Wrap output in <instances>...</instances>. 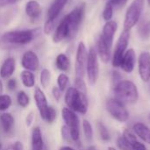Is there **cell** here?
Returning <instances> with one entry per match:
<instances>
[{
  "label": "cell",
  "instance_id": "cell-9",
  "mask_svg": "<svg viewBox=\"0 0 150 150\" xmlns=\"http://www.w3.org/2000/svg\"><path fill=\"white\" fill-rule=\"evenodd\" d=\"M85 13V4H81L76 6L69 14L66 15L69 30H70V38L74 37L77 33Z\"/></svg>",
  "mask_w": 150,
  "mask_h": 150
},
{
  "label": "cell",
  "instance_id": "cell-42",
  "mask_svg": "<svg viewBox=\"0 0 150 150\" xmlns=\"http://www.w3.org/2000/svg\"><path fill=\"white\" fill-rule=\"evenodd\" d=\"M7 88H8V90L9 91H15L16 90V88H17V81H16V79H14V78H9V80L7 81Z\"/></svg>",
  "mask_w": 150,
  "mask_h": 150
},
{
  "label": "cell",
  "instance_id": "cell-13",
  "mask_svg": "<svg viewBox=\"0 0 150 150\" xmlns=\"http://www.w3.org/2000/svg\"><path fill=\"white\" fill-rule=\"evenodd\" d=\"M68 38H70V30H69L67 18L65 16L60 21L58 26L56 27L54 31V33L53 36V41L54 43H60Z\"/></svg>",
  "mask_w": 150,
  "mask_h": 150
},
{
  "label": "cell",
  "instance_id": "cell-30",
  "mask_svg": "<svg viewBox=\"0 0 150 150\" xmlns=\"http://www.w3.org/2000/svg\"><path fill=\"white\" fill-rule=\"evenodd\" d=\"M50 81H51V73L49 71V69H43L40 74V83L42 86L43 89H47L49 84H50Z\"/></svg>",
  "mask_w": 150,
  "mask_h": 150
},
{
  "label": "cell",
  "instance_id": "cell-34",
  "mask_svg": "<svg viewBox=\"0 0 150 150\" xmlns=\"http://www.w3.org/2000/svg\"><path fill=\"white\" fill-rule=\"evenodd\" d=\"M97 126H98V133H99L101 140L104 142H109L111 139V135L107 127L105 126V124H103L102 122H98Z\"/></svg>",
  "mask_w": 150,
  "mask_h": 150
},
{
  "label": "cell",
  "instance_id": "cell-39",
  "mask_svg": "<svg viewBox=\"0 0 150 150\" xmlns=\"http://www.w3.org/2000/svg\"><path fill=\"white\" fill-rule=\"evenodd\" d=\"M61 134L62 137L63 139V141L69 142V143H72V139H71V135H70V131L69 129V127L66 125H63L61 128Z\"/></svg>",
  "mask_w": 150,
  "mask_h": 150
},
{
  "label": "cell",
  "instance_id": "cell-22",
  "mask_svg": "<svg viewBox=\"0 0 150 150\" xmlns=\"http://www.w3.org/2000/svg\"><path fill=\"white\" fill-rule=\"evenodd\" d=\"M0 124L2 127L3 131L9 134H11L13 131V127L15 125L14 117L10 112H3L0 115Z\"/></svg>",
  "mask_w": 150,
  "mask_h": 150
},
{
  "label": "cell",
  "instance_id": "cell-27",
  "mask_svg": "<svg viewBox=\"0 0 150 150\" xmlns=\"http://www.w3.org/2000/svg\"><path fill=\"white\" fill-rule=\"evenodd\" d=\"M137 32L142 40H149L150 39V19L142 22L138 26Z\"/></svg>",
  "mask_w": 150,
  "mask_h": 150
},
{
  "label": "cell",
  "instance_id": "cell-2",
  "mask_svg": "<svg viewBox=\"0 0 150 150\" xmlns=\"http://www.w3.org/2000/svg\"><path fill=\"white\" fill-rule=\"evenodd\" d=\"M115 98L124 105L135 104L139 98L138 89L134 83L129 80H121L114 87Z\"/></svg>",
  "mask_w": 150,
  "mask_h": 150
},
{
  "label": "cell",
  "instance_id": "cell-14",
  "mask_svg": "<svg viewBox=\"0 0 150 150\" xmlns=\"http://www.w3.org/2000/svg\"><path fill=\"white\" fill-rule=\"evenodd\" d=\"M117 29H118V24L114 20H110V21L105 22V24L104 25V27H103V32H102L101 37L104 40V41L111 48H112V46L113 43V39H114L115 33L117 32Z\"/></svg>",
  "mask_w": 150,
  "mask_h": 150
},
{
  "label": "cell",
  "instance_id": "cell-15",
  "mask_svg": "<svg viewBox=\"0 0 150 150\" xmlns=\"http://www.w3.org/2000/svg\"><path fill=\"white\" fill-rule=\"evenodd\" d=\"M136 63V54L135 51L133 48H129L126 51L123 59L121 61L120 68L126 73H132L134 69Z\"/></svg>",
  "mask_w": 150,
  "mask_h": 150
},
{
  "label": "cell",
  "instance_id": "cell-47",
  "mask_svg": "<svg viewBox=\"0 0 150 150\" xmlns=\"http://www.w3.org/2000/svg\"><path fill=\"white\" fill-rule=\"evenodd\" d=\"M3 91H4V85H3V82L0 79V95L3 94Z\"/></svg>",
  "mask_w": 150,
  "mask_h": 150
},
{
  "label": "cell",
  "instance_id": "cell-20",
  "mask_svg": "<svg viewBox=\"0 0 150 150\" xmlns=\"http://www.w3.org/2000/svg\"><path fill=\"white\" fill-rule=\"evenodd\" d=\"M133 129L135 135L150 145V128L147 125L142 122H137L134 125Z\"/></svg>",
  "mask_w": 150,
  "mask_h": 150
},
{
  "label": "cell",
  "instance_id": "cell-43",
  "mask_svg": "<svg viewBox=\"0 0 150 150\" xmlns=\"http://www.w3.org/2000/svg\"><path fill=\"white\" fill-rule=\"evenodd\" d=\"M110 1L112 2V4H113L114 7H116L118 9H120V8L124 7L127 4L128 0H110Z\"/></svg>",
  "mask_w": 150,
  "mask_h": 150
},
{
  "label": "cell",
  "instance_id": "cell-5",
  "mask_svg": "<svg viewBox=\"0 0 150 150\" xmlns=\"http://www.w3.org/2000/svg\"><path fill=\"white\" fill-rule=\"evenodd\" d=\"M145 0H133L131 4L128 6L125 19H124V29L131 30L139 22L142 11L144 10Z\"/></svg>",
  "mask_w": 150,
  "mask_h": 150
},
{
  "label": "cell",
  "instance_id": "cell-51",
  "mask_svg": "<svg viewBox=\"0 0 150 150\" xmlns=\"http://www.w3.org/2000/svg\"><path fill=\"white\" fill-rule=\"evenodd\" d=\"M149 121H150V113H149Z\"/></svg>",
  "mask_w": 150,
  "mask_h": 150
},
{
  "label": "cell",
  "instance_id": "cell-19",
  "mask_svg": "<svg viewBox=\"0 0 150 150\" xmlns=\"http://www.w3.org/2000/svg\"><path fill=\"white\" fill-rule=\"evenodd\" d=\"M67 3L68 0H54L47 11V19L55 20L60 13L62 11Z\"/></svg>",
  "mask_w": 150,
  "mask_h": 150
},
{
  "label": "cell",
  "instance_id": "cell-33",
  "mask_svg": "<svg viewBox=\"0 0 150 150\" xmlns=\"http://www.w3.org/2000/svg\"><path fill=\"white\" fill-rule=\"evenodd\" d=\"M12 104V99L10 95L1 94L0 95V112L7 111Z\"/></svg>",
  "mask_w": 150,
  "mask_h": 150
},
{
  "label": "cell",
  "instance_id": "cell-49",
  "mask_svg": "<svg viewBox=\"0 0 150 150\" xmlns=\"http://www.w3.org/2000/svg\"><path fill=\"white\" fill-rule=\"evenodd\" d=\"M2 149H3V147H2V144L0 143V150H2Z\"/></svg>",
  "mask_w": 150,
  "mask_h": 150
},
{
  "label": "cell",
  "instance_id": "cell-36",
  "mask_svg": "<svg viewBox=\"0 0 150 150\" xmlns=\"http://www.w3.org/2000/svg\"><path fill=\"white\" fill-rule=\"evenodd\" d=\"M117 146L120 150H132L130 142L124 135H120L117 139Z\"/></svg>",
  "mask_w": 150,
  "mask_h": 150
},
{
  "label": "cell",
  "instance_id": "cell-37",
  "mask_svg": "<svg viewBox=\"0 0 150 150\" xmlns=\"http://www.w3.org/2000/svg\"><path fill=\"white\" fill-rule=\"evenodd\" d=\"M55 27V20H49L47 19L43 26V32L46 35H49L51 34Z\"/></svg>",
  "mask_w": 150,
  "mask_h": 150
},
{
  "label": "cell",
  "instance_id": "cell-38",
  "mask_svg": "<svg viewBox=\"0 0 150 150\" xmlns=\"http://www.w3.org/2000/svg\"><path fill=\"white\" fill-rule=\"evenodd\" d=\"M75 88L77 91H81L83 93L87 94V87H86V83L83 81V79L76 77L75 78Z\"/></svg>",
  "mask_w": 150,
  "mask_h": 150
},
{
  "label": "cell",
  "instance_id": "cell-12",
  "mask_svg": "<svg viewBox=\"0 0 150 150\" xmlns=\"http://www.w3.org/2000/svg\"><path fill=\"white\" fill-rule=\"evenodd\" d=\"M21 66L24 69L29 71H36L40 67V59L37 54L32 50L25 51L21 57Z\"/></svg>",
  "mask_w": 150,
  "mask_h": 150
},
{
  "label": "cell",
  "instance_id": "cell-1",
  "mask_svg": "<svg viewBox=\"0 0 150 150\" xmlns=\"http://www.w3.org/2000/svg\"><path fill=\"white\" fill-rule=\"evenodd\" d=\"M64 101L68 108L80 114H86L89 107L88 98L85 93L77 91L75 87L67 89L64 96Z\"/></svg>",
  "mask_w": 150,
  "mask_h": 150
},
{
  "label": "cell",
  "instance_id": "cell-29",
  "mask_svg": "<svg viewBox=\"0 0 150 150\" xmlns=\"http://www.w3.org/2000/svg\"><path fill=\"white\" fill-rule=\"evenodd\" d=\"M82 126H83V131L85 140L88 142H91L93 139V128H92L91 122L87 120H83Z\"/></svg>",
  "mask_w": 150,
  "mask_h": 150
},
{
  "label": "cell",
  "instance_id": "cell-35",
  "mask_svg": "<svg viewBox=\"0 0 150 150\" xmlns=\"http://www.w3.org/2000/svg\"><path fill=\"white\" fill-rule=\"evenodd\" d=\"M69 78L65 73H61L57 77V87L63 92L69 84Z\"/></svg>",
  "mask_w": 150,
  "mask_h": 150
},
{
  "label": "cell",
  "instance_id": "cell-31",
  "mask_svg": "<svg viewBox=\"0 0 150 150\" xmlns=\"http://www.w3.org/2000/svg\"><path fill=\"white\" fill-rule=\"evenodd\" d=\"M113 8H114L113 4H112V2L110 0H108L104 7L103 12H102V17L105 22L112 20V16H113Z\"/></svg>",
  "mask_w": 150,
  "mask_h": 150
},
{
  "label": "cell",
  "instance_id": "cell-10",
  "mask_svg": "<svg viewBox=\"0 0 150 150\" xmlns=\"http://www.w3.org/2000/svg\"><path fill=\"white\" fill-rule=\"evenodd\" d=\"M88 58V51L85 44L81 41L79 42L76 49V62H75V72L76 77L83 79L86 73V64Z\"/></svg>",
  "mask_w": 150,
  "mask_h": 150
},
{
  "label": "cell",
  "instance_id": "cell-45",
  "mask_svg": "<svg viewBox=\"0 0 150 150\" xmlns=\"http://www.w3.org/2000/svg\"><path fill=\"white\" fill-rule=\"evenodd\" d=\"M18 0H0V7H5L11 4H15Z\"/></svg>",
  "mask_w": 150,
  "mask_h": 150
},
{
  "label": "cell",
  "instance_id": "cell-41",
  "mask_svg": "<svg viewBox=\"0 0 150 150\" xmlns=\"http://www.w3.org/2000/svg\"><path fill=\"white\" fill-rule=\"evenodd\" d=\"M4 150H24V146H23L22 142H16L13 144L10 145L8 148H6Z\"/></svg>",
  "mask_w": 150,
  "mask_h": 150
},
{
  "label": "cell",
  "instance_id": "cell-21",
  "mask_svg": "<svg viewBox=\"0 0 150 150\" xmlns=\"http://www.w3.org/2000/svg\"><path fill=\"white\" fill-rule=\"evenodd\" d=\"M25 14L32 19L39 18L41 14V6L39 2L36 0H29L25 6Z\"/></svg>",
  "mask_w": 150,
  "mask_h": 150
},
{
  "label": "cell",
  "instance_id": "cell-48",
  "mask_svg": "<svg viewBox=\"0 0 150 150\" xmlns=\"http://www.w3.org/2000/svg\"><path fill=\"white\" fill-rule=\"evenodd\" d=\"M107 150H116V149H114L113 147H109V148H108V149H107Z\"/></svg>",
  "mask_w": 150,
  "mask_h": 150
},
{
  "label": "cell",
  "instance_id": "cell-32",
  "mask_svg": "<svg viewBox=\"0 0 150 150\" xmlns=\"http://www.w3.org/2000/svg\"><path fill=\"white\" fill-rule=\"evenodd\" d=\"M17 102L20 107L25 108L30 104V98L25 91H19L17 94Z\"/></svg>",
  "mask_w": 150,
  "mask_h": 150
},
{
  "label": "cell",
  "instance_id": "cell-16",
  "mask_svg": "<svg viewBox=\"0 0 150 150\" xmlns=\"http://www.w3.org/2000/svg\"><path fill=\"white\" fill-rule=\"evenodd\" d=\"M97 53L104 63H108L111 60V47L104 41L101 35H99L97 39Z\"/></svg>",
  "mask_w": 150,
  "mask_h": 150
},
{
  "label": "cell",
  "instance_id": "cell-25",
  "mask_svg": "<svg viewBox=\"0 0 150 150\" xmlns=\"http://www.w3.org/2000/svg\"><path fill=\"white\" fill-rule=\"evenodd\" d=\"M123 135L127 139V141L130 142L131 144V147H132V150H147L146 146L138 142L137 141V138H136V135L134 134L132 132L128 131V130H126L123 134Z\"/></svg>",
  "mask_w": 150,
  "mask_h": 150
},
{
  "label": "cell",
  "instance_id": "cell-28",
  "mask_svg": "<svg viewBox=\"0 0 150 150\" xmlns=\"http://www.w3.org/2000/svg\"><path fill=\"white\" fill-rule=\"evenodd\" d=\"M40 118L46 121L47 123L48 124H52L55 121V120L57 119V112L56 110L51 106V105H48V107L47 108V110L44 112V113L42 115H40Z\"/></svg>",
  "mask_w": 150,
  "mask_h": 150
},
{
  "label": "cell",
  "instance_id": "cell-46",
  "mask_svg": "<svg viewBox=\"0 0 150 150\" xmlns=\"http://www.w3.org/2000/svg\"><path fill=\"white\" fill-rule=\"evenodd\" d=\"M60 150H76L75 149H73L72 147H70V146H63V147H62Z\"/></svg>",
  "mask_w": 150,
  "mask_h": 150
},
{
  "label": "cell",
  "instance_id": "cell-8",
  "mask_svg": "<svg viewBox=\"0 0 150 150\" xmlns=\"http://www.w3.org/2000/svg\"><path fill=\"white\" fill-rule=\"evenodd\" d=\"M86 74L88 77L89 83L94 85L98 78L99 75V64H98V55L96 48L91 47L88 51V58L86 64Z\"/></svg>",
  "mask_w": 150,
  "mask_h": 150
},
{
  "label": "cell",
  "instance_id": "cell-40",
  "mask_svg": "<svg viewBox=\"0 0 150 150\" xmlns=\"http://www.w3.org/2000/svg\"><path fill=\"white\" fill-rule=\"evenodd\" d=\"M52 95H53L54 98L57 102H59V101H60V99L62 98V91H61L57 86H54V87H53V89H52Z\"/></svg>",
  "mask_w": 150,
  "mask_h": 150
},
{
  "label": "cell",
  "instance_id": "cell-17",
  "mask_svg": "<svg viewBox=\"0 0 150 150\" xmlns=\"http://www.w3.org/2000/svg\"><path fill=\"white\" fill-rule=\"evenodd\" d=\"M33 98H34L36 106L38 108V111L40 112V115H42L44 112L47 110V108L48 107V104H47V99L44 91L38 86H36L34 89Z\"/></svg>",
  "mask_w": 150,
  "mask_h": 150
},
{
  "label": "cell",
  "instance_id": "cell-11",
  "mask_svg": "<svg viewBox=\"0 0 150 150\" xmlns=\"http://www.w3.org/2000/svg\"><path fill=\"white\" fill-rule=\"evenodd\" d=\"M138 70L141 79L148 83L150 81V53L142 52L138 58Z\"/></svg>",
  "mask_w": 150,
  "mask_h": 150
},
{
  "label": "cell",
  "instance_id": "cell-50",
  "mask_svg": "<svg viewBox=\"0 0 150 150\" xmlns=\"http://www.w3.org/2000/svg\"><path fill=\"white\" fill-rule=\"evenodd\" d=\"M148 1V4H149V5L150 6V0H147Z\"/></svg>",
  "mask_w": 150,
  "mask_h": 150
},
{
  "label": "cell",
  "instance_id": "cell-23",
  "mask_svg": "<svg viewBox=\"0 0 150 150\" xmlns=\"http://www.w3.org/2000/svg\"><path fill=\"white\" fill-rule=\"evenodd\" d=\"M44 149V142L40 127H33L32 131V150Z\"/></svg>",
  "mask_w": 150,
  "mask_h": 150
},
{
  "label": "cell",
  "instance_id": "cell-44",
  "mask_svg": "<svg viewBox=\"0 0 150 150\" xmlns=\"http://www.w3.org/2000/svg\"><path fill=\"white\" fill-rule=\"evenodd\" d=\"M33 120H34V113H33V112H30L25 117V125H26V127H30L32 126Z\"/></svg>",
  "mask_w": 150,
  "mask_h": 150
},
{
  "label": "cell",
  "instance_id": "cell-18",
  "mask_svg": "<svg viewBox=\"0 0 150 150\" xmlns=\"http://www.w3.org/2000/svg\"><path fill=\"white\" fill-rule=\"evenodd\" d=\"M16 69V61L13 57L6 58L0 67V77L3 79L11 78Z\"/></svg>",
  "mask_w": 150,
  "mask_h": 150
},
{
  "label": "cell",
  "instance_id": "cell-4",
  "mask_svg": "<svg viewBox=\"0 0 150 150\" xmlns=\"http://www.w3.org/2000/svg\"><path fill=\"white\" fill-rule=\"evenodd\" d=\"M62 118L65 122V125L69 127L70 131V135L73 143L76 144L77 146H80V121L78 116L69 108L64 107L62 110Z\"/></svg>",
  "mask_w": 150,
  "mask_h": 150
},
{
  "label": "cell",
  "instance_id": "cell-3",
  "mask_svg": "<svg viewBox=\"0 0 150 150\" xmlns=\"http://www.w3.org/2000/svg\"><path fill=\"white\" fill-rule=\"evenodd\" d=\"M40 33V28L17 30L4 33L1 36V41L6 44L26 45L32 42Z\"/></svg>",
  "mask_w": 150,
  "mask_h": 150
},
{
  "label": "cell",
  "instance_id": "cell-6",
  "mask_svg": "<svg viewBox=\"0 0 150 150\" xmlns=\"http://www.w3.org/2000/svg\"><path fill=\"white\" fill-rule=\"evenodd\" d=\"M106 111L112 118L120 123L127 122L129 119V112L125 105L116 98H109L105 103Z\"/></svg>",
  "mask_w": 150,
  "mask_h": 150
},
{
  "label": "cell",
  "instance_id": "cell-24",
  "mask_svg": "<svg viewBox=\"0 0 150 150\" xmlns=\"http://www.w3.org/2000/svg\"><path fill=\"white\" fill-rule=\"evenodd\" d=\"M55 66L59 70L62 72L68 71L70 68V60L68 55L63 53L59 54L55 59Z\"/></svg>",
  "mask_w": 150,
  "mask_h": 150
},
{
  "label": "cell",
  "instance_id": "cell-26",
  "mask_svg": "<svg viewBox=\"0 0 150 150\" xmlns=\"http://www.w3.org/2000/svg\"><path fill=\"white\" fill-rule=\"evenodd\" d=\"M20 79L22 84L25 88H33L35 85V76L32 71L23 70L20 73Z\"/></svg>",
  "mask_w": 150,
  "mask_h": 150
},
{
  "label": "cell",
  "instance_id": "cell-7",
  "mask_svg": "<svg viewBox=\"0 0 150 150\" xmlns=\"http://www.w3.org/2000/svg\"><path fill=\"white\" fill-rule=\"evenodd\" d=\"M129 40H130V31L124 29L118 39L112 56V63L114 68H120L121 61L127 51Z\"/></svg>",
  "mask_w": 150,
  "mask_h": 150
}]
</instances>
